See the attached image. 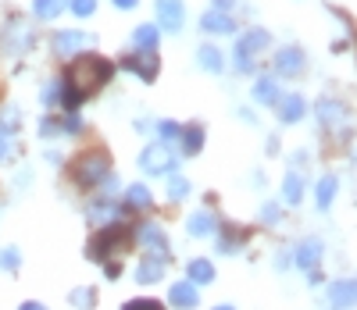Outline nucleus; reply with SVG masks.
Listing matches in <instances>:
<instances>
[{
	"instance_id": "obj_1",
	"label": "nucleus",
	"mask_w": 357,
	"mask_h": 310,
	"mask_svg": "<svg viewBox=\"0 0 357 310\" xmlns=\"http://www.w3.org/2000/svg\"><path fill=\"white\" fill-rule=\"evenodd\" d=\"M111 61H104V57H97V54H86V57H79V61H72V68H68V75H65V107L68 111H75L89 93H97L107 79H111Z\"/></svg>"
},
{
	"instance_id": "obj_2",
	"label": "nucleus",
	"mask_w": 357,
	"mask_h": 310,
	"mask_svg": "<svg viewBox=\"0 0 357 310\" xmlns=\"http://www.w3.org/2000/svg\"><path fill=\"white\" fill-rule=\"evenodd\" d=\"M126 242H129V232L122 225H107V228H100V235L93 242H89V257H93V261H107L111 254L126 250Z\"/></svg>"
},
{
	"instance_id": "obj_3",
	"label": "nucleus",
	"mask_w": 357,
	"mask_h": 310,
	"mask_svg": "<svg viewBox=\"0 0 357 310\" xmlns=\"http://www.w3.org/2000/svg\"><path fill=\"white\" fill-rule=\"evenodd\" d=\"M264 47H268V33H264V29H250V33H243L240 40H236V68L250 72L254 68V57L250 54H257Z\"/></svg>"
},
{
	"instance_id": "obj_4",
	"label": "nucleus",
	"mask_w": 357,
	"mask_h": 310,
	"mask_svg": "<svg viewBox=\"0 0 357 310\" xmlns=\"http://www.w3.org/2000/svg\"><path fill=\"white\" fill-rule=\"evenodd\" d=\"M107 171H111V161L104 153H86L75 164V182L79 185H97V182H107Z\"/></svg>"
},
{
	"instance_id": "obj_5",
	"label": "nucleus",
	"mask_w": 357,
	"mask_h": 310,
	"mask_svg": "<svg viewBox=\"0 0 357 310\" xmlns=\"http://www.w3.org/2000/svg\"><path fill=\"white\" fill-rule=\"evenodd\" d=\"M172 150L165 146V143H151L143 153H139V168L143 171H151V175H165V171H172Z\"/></svg>"
},
{
	"instance_id": "obj_6",
	"label": "nucleus",
	"mask_w": 357,
	"mask_h": 310,
	"mask_svg": "<svg viewBox=\"0 0 357 310\" xmlns=\"http://www.w3.org/2000/svg\"><path fill=\"white\" fill-rule=\"evenodd\" d=\"M158 22H161V29H168V33H178L183 22H186L183 0H158Z\"/></svg>"
},
{
	"instance_id": "obj_7",
	"label": "nucleus",
	"mask_w": 357,
	"mask_h": 310,
	"mask_svg": "<svg viewBox=\"0 0 357 310\" xmlns=\"http://www.w3.org/2000/svg\"><path fill=\"white\" fill-rule=\"evenodd\" d=\"M139 242L151 250V257L168 261V239H165V232L158 225H139Z\"/></svg>"
},
{
	"instance_id": "obj_8",
	"label": "nucleus",
	"mask_w": 357,
	"mask_h": 310,
	"mask_svg": "<svg viewBox=\"0 0 357 310\" xmlns=\"http://www.w3.org/2000/svg\"><path fill=\"white\" fill-rule=\"evenodd\" d=\"M126 68L136 72L143 82H151V79H158V57H154V50H143L136 57H126Z\"/></svg>"
},
{
	"instance_id": "obj_9",
	"label": "nucleus",
	"mask_w": 357,
	"mask_h": 310,
	"mask_svg": "<svg viewBox=\"0 0 357 310\" xmlns=\"http://www.w3.org/2000/svg\"><path fill=\"white\" fill-rule=\"evenodd\" d=\"M275 68H279V75H286V79L301 75V72H304V54L296 50V47H282L279 57H275Z\"/></svg>"
},
{
	"instance_id": "obj_10",
	"label": "nucleus",
	"mask_w": 357,
	"mask_h": 310,
	"mask_svg": "<svg viewBox=\"0 0 357 310\" xmlns=\"http://www.w3.org/2000/svg\"><path fill=\"white\" fill-rule=\"evenodd\" d=\"M329 303L336 310H347L357 303V282H350V278H343V282H333L329 286Z\"/></svg>"
},
{
	"instance_id": "obj_11",
	"label": "nucleus",
	"mask_w": 357,
	"mask_h": 310,
	"mask_svg": "<svg viewBox=\"0 0 357 310\" xmlns=\"http://www.w3.org/2000/svg\"><path fill=\"white\" fill-rule=\"evenodd\" d=\"M186 228H190V235H197V239H204V235H215V232H218V218H215L211 210H197V214H190Z\"/></svg>"
},
{
	"instance_id": "obj_12",
	"label": "nucleus",
	"mask_w": 357,
	"mask_h": 310,
	"mask_svg": "<svg viewBox=\"0 0 357 310\" xmlns=\"http://www.w3.org/2000/svg\"><path fill=\"white\" fill-rule=\"evenodd\" d=\"M321 254H325V250H321V239H304L301 246H296V254H293V257H296V268L311 271V268L321 261Z\"/></svg>"
},
{
	"instance_id": "obj_13",
	"label": "nucleus",
	"mask_w": 357,
	"mask_h": 310,
	"mask_svg": "<svg viewBox=\"0 0 357 310\" xmlns=\"http://www.w3.org/2000/svg\"><path fill=\"white\" fill-rule=\"evenodd\" d=\"M82 47H89V36H86V33H57V36H54V50L61 54V57H72V54H79Z\"/></svg>"
},
{
	"instance_id": "obj_14",
	"label": "nucleus",
	"mask_w": 357,
	"mask_h": 310,
	"mask_svg": "<svg viewBox=\"0 0 357 310\" xmlns=\"http://www.w3.org/2000/svg\"><path fill=\"white\" fill-rule=\"evenodd\" d=\"M279 118L286 121V125L301 121V118H304V97H296V93H289V97H279Z\"/></svg>"
},
{
	"instance_id": "obj_15",
	"label": "nucleus",
	"mask_w": 357,
	"mask_h": 310,
	"mask_svg": "<svg viewBox=\"0 0 357 310\" xmlns=\"http://www.w3.org/2000/svg\"><path fill=\"white\" fill-rule=\"evenodd\" d=\"M172 303L175 307H183V310H193L197 303H200V296H197V286L193 282H178V286H172Z\"/></svg>"
},
{
	"instance_id": "obj_16",
	"label": "nucleus",
	"mask_w": 357,
	"mask_h": 310,
	"mask_svg": "<svg viewBox=\"0 0 357 310\" xmlns=\"http://www.w3.org/2000/svg\"><path fill=\"white\" fill-rule=\"evenodd\" d=\"M161 274H165V261H161V257H146V261L136 268V282H139V286H151V282H158Z\"/></svg>"
},
{
	"instance_id": "obj_17",
	"label": "nucleus",
	"mask_w": 357,
	"mask_h": 310,
	"mask_svg": "<svg viewBox=\"0 0 357 310\" xmlns=\"http://www.w3.org/2000/svg\"><path fill=\"white\" fill-rule=\"evenodd\" d=\"M200 29L204 33H232V18L225 15V11H207L204 18H200Z\"/></svg>"
},
{
	"instance_id": "obj_18",
	"label": "nucleus",
	"mask_w": 357,
	"mask_h": 310,
	"mask_svg": "<svg viewBox=\"0 0 357 310\" xmlns=\"http://www.w3.org/2000/svg\"><path fill=\"white\" fill-rule=\"evenodd\" d=\"M190 282H193V286L215 282V268H211V261H190Z\"/></svg>"
},
{
	"instance_id": "obj_19",
	"label": "nucleus",
	"mask_w": 357,
	"mask_h": 310,
	"mask_svg": "<svg viewBox=\"0 0 357 310\" xmlns=\"http://www.w3.org/2000/svg\"><path fill=\"white\" fill-rule=\"evenodd\" d=\"M254 100H257V104H279V86H275L272 79H261V82L254 86Z\"/></svg>"
},
{
	"instance_id": "obj_20",
	"label": "nucleus",
	"mask_w": 357,
	"mask_h": 310,
	"mask_svg": "<svg viewBox=\"0 0 357 310\" xmlns=\"http://www.w3.org/2000/svg\"><path fill=\"white\" fill-rule=\"evenodd\" d=\"M158 36H161V33H158L154 25H139L136 33H132V43H136L139 50H154V47H158Z\"/></svg>"
},
{
	"instance_id": "obj_21",
	"label": "nucleus",
	"mask_w": 357,
	"mask_h": 310,
	"mask_svg": "<svg viewBox=\"0 0 357 310\" xmlns=\"http://www.w3.org/2000/svg\"><path fill=\"white\" fill-rule=\"evenodd\" d=\"M282 196H286V203H301V196H304V178L301 175H286V185H282Z\"/></svg>"
},
{
	"instance_id": "obj_22",
	"label": "nucleus",
	"mask_w": 357,
	"mask_h": 310,
	"mask_svg": "<svg viewBox=\"0 0 357 310\" xmlns=\"http://www.w3.org/2000/svg\"><path fill=\"white\" fill-rule=\"evenodd\" d=\"M318 118L325 121V125H340V121H343V107L336 100H321L318 104Z\"/></svg>"
},
{
	"instance_id": "obj_23",
	"label": "nucleus",
	"mask_w": 357,
	"mask_h": 310,
	"mask_svg": "<svg viewBox=\"0 0 357 310\" xmlns=\"http://www.w3.org/2000/svg\"><path fill=\"white\" fill-rule=\"evenodd\" d=\"M333 196H336V178L325 175V178L318 182V207L329 210V207H333Z\"/></svg>"
},
{
	"instance_id": "obj_24",
	"label": "nucleus",
	"mask_w": 357,
	"mask_h": 310,
	"mask_svg": "<svg viewBox=\"0 0 357 310\" xmlns=\"http://www.w3.org/2000/svg\"><path fill=\"white\" fill-rule=\"evenodd\" d=\"M200 146H204V129L200 125H190L183 132V153H200Z\"/></svg>"
},
{
	"instance_id": "obj_25",
	"label": "nucleus",
	"mask_w": 357,
	"mask_h": 310,
	"mask_svg": "<svg viewBox=\"0 0 357 310\" xmlns=\"http://www.w3.org/2000/svg\"><path fill=\"white\" fill-rule=\"evenodd\" d=\"M61 8H65V0H33V11L40 18H57V15H61Z\"/></svg>"
},
{
	"instance_id": "obj_26",
	"label": "nucleus",
	"mask_w": 357,
	"mask_h": 310,
	"mask_svg": "<svg viewBox=\"0 0 357 310\" xmlns=\"http://www.w3.org/2000/svg\"><path fill=\"white\" fill-rule=\"evenodd\" d=\"M126 200H129V207H151V189L146 185H129Z\"/></svg>"
},
{
	"instance_id": "obj_27",
	"label": "nucleus",
	"mask_w": 357,
	"mask_h": 310,
	"mask_svg": "<svg viewBox=\"0 0 357 310\" xmlns=\"http://www.w3.org/2000/svg\"><path fill=\"white\" fill-rule=\"evenodd\" d=\"M197 57H200V65H204L207 72H222V54H218L215 47H204Z\"/></svg>"
},
{
	"instance_id": "obj_28",
	"label": "nucleus",
	"mask_w": 357,
	"mask_h": 310,
	"mask_svg": "<svg viewBox=\"0 0 357 310\" xmlns=\"http://www.w3.org/2000/svg\"><path fill=\"white\" fill-rule=\"evenodd\" d=\"M168 196H172V200L190 196V182H186L183 175H172V178H168Z\"/></svg>"
},
{
	"instance_id": "obj_29",
	"label": "nucleus",
	"mask_w": 357,
	"mask_h": 310,
	"mask_svg": "<svg viewBox=\"0 0 357 310\" xmlns=\"http://www.w3.org/2000/svg\"><path fill=\"white\" fill-rule=\"evenodd\" d=\"M114 214H118V207H114V203H97V207H89V218H93V222L114 218Z\"/></svg>"
},
{
	"instance_id": "obj_30",
	"label": "nucleus",
	"mask_w": 357,
	"mask_h": 310,
	"mask_svg": "<svg viewBox=\"0 0 357 310\" xmlns=\"http://www.w3.org/2000/svg\"><path fill=\"white\" fill-rule=\"evenodd\" d=\"M72 303H75V307H93V303H97V293H93V289H75V293H72Z\"/></svg>"
},
{
	"instance_id": "obj_31",
	"label": "nucleus",
	"mask_w": 357,
	"mask_h": 310,
	"mask_svg": "<svg viewBox=\"0 0 357 310\" xmlns=\"http://www.w3.org/2000/svg\"><path fill=\"white\" fill-rule=\"evenodd\" d=\"M93 8H97V0H72V11H75L79 18H86V15H93Z\"/></svg>"
},
{
	"instance_id": "obj_32",
	"label": "nucleus",
	"mask_w": 357,
	"mask_h": 310,
	"mask_svg": "<svg viewBox=\"0 0 357 310\" xmlns=\"http://www.w3.org/2000/svg\"><path fill=\"white\" fill-rule=\"evenodd\" d=\"M0 268H4V271H15V268H18V250H15V246L0 254Z\"/></svg>"
},
{
	"instance_id": "obj_33",
	"label": "nucleus",
	"mask_w": 357,
	"mask_h": 310,
	"mask_svg": "<svg viewBox=\"0 0 357 310\" xmlns=\"http://www.w3.org/2000/svg\"><path fill=\"white\" fill-rule=\"evenodd\" d=\"M126 310H165L161 303H154V300H132Z\"/></svg>"
},
{
	"instance_id": "obj_34",
	"label": "nucleus",
	"mask_w": 357,
	"mask_h": 310,
	"mask_svg": "<svg viewBox=\"0 0 357 310\" xmlns=\"http://www.w3.org/2000/svg\"><path fill=\"white\" fill-rule=\"evenodd\" d=\"M261 218H264V222H279V207H275V203H268V207L261 210Z\"/></svg>"
},
{
	"instance_id": "obj_35",
	"label": "nucleus",
	"mask_w": 357,
	"mask_h": 310,
	"mask_svg": "<svg viewBox=\"0 0 357 310\" xmlns=\"http://www.w3.org/2000/svg\"><path fill=\"white\" fill-rule=\"evenodd\" d=\"M161 136H165V139L178 136V125H175V121H161Z\"/></svg>"
},
{
	"instance_id": "obj_36",
	"label": "nucleus",
	"mask_w": 357,
	"mask_h": 310,
	"mask_svg": "<svg viewBox=\"0 0 357 310\" xmlns=\"http://www.w3.org/2000/svg\"><path fill=\"white\" fill-rule=\"evenodd\" d=\"M4 157H8V129L0 125V161H4Z\"/></svg>"
},
{
	"instance_id": "obj_37",
	"label": "nucleus",
	"mask_w": 357,
	"mask_h": 310,
	"mask_svg": "<svg viewBox=\"0 0 357 310\" xmlns=\"http://www.w3.org/2000/svg\"><path fill=\"white\" fill-rule=\"evenodd\" d=\"M57 86H61V82H50L47 89H43V100L50 104V100H57Z\"/></svg>"
},
{
	"instance_id": "obj_38",
	"label": "nucleus",
	"mask_w": 357,
	"mask_h": 310,
	"mask_svg": "<svg viewBox=\"0 0 357 310\" xmlns=\"http://www.w3.org/2000/svg\"><path fill=\"white\" fill-rule=\"evenodd\" d=\"M65 129H68V132H79V129H82V121H79L75 114H68V121H65Z\"/></svg>"
},
{
	"instance_id": "obj_39",
	"label": "nucleus",
	"mask_w": 357,
	"mask_h": 310,
	"mask_svg": "<svg viewBox=\"0 0 357 310\" xmlns=\"http://www.w3.org/2000/svg\"><path fill=\"white\" fill-rule=\"evenodd\" d=\"M114 4L122 8V11H129V8H136V4H139V0H114Z\"/></svg>"
},
{
	"instance_id": "obj_40",
	"label": "nucleus",
	"mask_w": 357,
	"mask_h": 310,
	"mask_svg": "<svg viewBox=\"0 0 357 310\" xmlns=\"http://www.w3.org/2000/svg\"><path fill=\"white\" fill-rule=\"evenodd\" d=\"M215 8H218V11H229V8H232V0H215Z\"/></svg>"
},
{
	"instance_id": "obj_41",
	"label": "nucleus",
	"mask_w": 357,
	"mask_h": 310,
	"mask_svg": "<svg viewBox=\"0 0 357 310\" xmlns=\"http://www.w3.org/2000/svg\"><path fill=\"white\" fill-rule=\"evenodd\" d=\"M22 310H47L43 303H22Z\"/></svg>"
},
{
	"instance_id": "obj_42",
	"label": "nucleus",
	"mask_w": 357,
	"mask_h": 310,
	"mask_svg": "<svg viewBox=\"0 0 357 310\" xmlns=\"http://www.w3.org/2000/svg\"><path fill=\"white\" fill-rule=\"evenodd\" d=\"M215 310H232V307H215Z\"/></svg>"
}]
</instances>
